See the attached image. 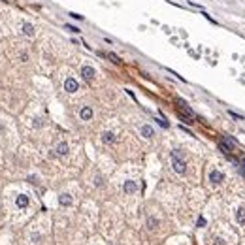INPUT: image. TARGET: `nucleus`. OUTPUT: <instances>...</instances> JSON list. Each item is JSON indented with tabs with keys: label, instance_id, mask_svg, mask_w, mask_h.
Here are the masks:
<instances>
[{
	"label": "nucleus",
	"instance_id": "f257e3e1",
	"mask_svg": "<svg viewBox=\"0 0 245 245\" xmlns=\"http://www.w3.org/2000/svg\"><path fill=\"white\" fill-rule=\"evenodd\" d=\"M172 166L177 174H185L187 172V162L181 159V153L179 151H174L172 153Z\"/></svg>",
	"mask_w": 245,
	"mask_h": 245
},
{
	"label": "nucleus",
	"instance_id": "f03ea898",
	"mask_svg": "<svg viewBox=\"0 0 245 245\" xmlns=\"http://www.w3.org/2000/svg\"><path fill=\"white\" fill-rule=\"evenodd\" d=\"M209 181L213 183V185H219V183H222L225 181V174L222 172H219V170H209Z\"/></svg>",
	"mask_w": 245,
	"mask_h": 245
},
{
	"label": "nucleus",
	"instance_id": "7ed1b4c3",
	"mask_svg": "<svg viewBox=\"0 0 245 245\" xmlns=\"http://www.w3.org/2000/svg\"><path fill=\"white\" fill-rule=\"evenodd\" d=\"M81 75H83V79L93 81L94 75H96V70L93 68V66H83V68H81Z\"/></svg>",
	"mask_w": 245,
	"mask_h": 245
},
{
	"label": "nucleus",
	"instance_id": "20e7f679",
	"mask_svg": "<svg viewBox=\"0 0 245 245\" xmlns=\"http://www.w3.org/2000/svg\"><path fill=\"white\" fill-rule=\"evenodd\" d=\"M77 89H79V85H77V81L74 79V77H68V79L64 81V91L66 93H75Z\"/></svg>",
	"mask_w": 245,
	"mask_h": 245
},
{
	"label": "nucleus",
	"instance_id": "39448f33",
	"mask_svg": "<svg viewBox=\"0 0 245 245\" xmlns=\"http://www.w3.org/2000/svg\"><path fill=\"white\" fill-rule=\"evenodd\" d=\"M219 147H221V151L225 153L228 159H234V157H232V145H230L226 140H221V141H219Z\"/></svg>",
	"mask_w": 245,
	"mask_h": 245
},
{
	"label": "nucleus",
	"instance_id": "423d86ee",
	"mask_svg": "<svg viewBox=\"0 0 245 245\" xmlns=\"http://www.w3.org/2000/svg\"><path fill=\"white\" fill-rule=\"evenodd\" d=\"M15 204H17L19 209H27V207H28V196H27V194H19V196L15 198Z\"/></svg>",
	"mask_w": 245,
	"mask_h": 245
},
{
	"label": "nucleus",
	"instance_id": "0eeeda50",
	"mask_svg": "<svg viewBox=\"0 0 245 245\" xmlns=\"http://www.w3.org/2000/svg\"><path fill=\"white\" fill-rule=\"evenodd\" d=\"M122 191H125L126 194H134V192L138 191L136 181H125V185H122Z\"/></svg>",
	"mask_w": 245,
	"mask_h": 245
},
{
	"label": "nucleus",
	"instance_id": "6e6552de",
	"mask_svg": "<svg viewBox=\"0 0 245 245\" xmlns=\"http://www.w3.org/2000/svg\"><path fill=\"white\" fill-rule=\"evenodd\" d=\"M79 117H81V121H91V119H93V108H89V106L81 108Z\"/></svg>",
	"mask_w": 245,
	"mask_h": 245
},
{
	"label": "nucleus",
	"instance_id": "1a4fd4ad",
	"mask_svg": "<svg viewBox=\"0 0 245 245\" xmlns=\"http://www.w3.org/2000/svg\"><path fill=\"white\" fill-rule=\"evenodd\" d=\"M55 151H57L59 157H64V155H68V143H66V141H60Z\"/></svg>",
	"mask_w": 245,
	"mask_h": 245
},
{
	"label": "nucleus",
	"instance_id": "9d476101",
	"mask_svg": "<svg viewBox=\"0 0 245 245\" xmlns=\"http://www.w3.org/2000/svg\"><path fill=\"white\" fill-rule=\"evenodd\" d=\"M59 204H60L62 207L72 206V196H70V194H60V196H59Z\"/></svg>",
	"mask_w": 245,
	"mask_h": 245
},
{
	"label": "nucleus",
	"instance_id": "9b49d317",
	"mask_svg": "<svg viewBox=\"0 0 245 245\" xmlns=\"http://www.w3.org/2000/svg\"><path fill=\"white\" fill-rule=\"evenodd\" d=\"M102 141L108 143V145H109V143H113L115 141V134H113V132H104V134H102Z\"/></svg>",
	"mask_w": 245,
	"mask_h": 245
},
{
	"label": "nucleus",
	"instance_id": "f8f14e48",
	"mask_svg": "<svg viewBox=\"0 0 245 245\" xmlns=\"http://www.w3.org/2000/svg\"><path fill=\"white\" fill-rule=\"evenodd\" d=\"M236 221L240 222V225H245V207H240L236 211Z\"/></svg>",
	"mask_w": 245,
	"mask_h": 245
},
{
	"label": "nucleus",
	"instance_id": "ddd939ff",
	"mask_svg": "<svg viewBox=\"0 0 245 245\" xmlns=\"http://www.w3.org/2000/svg\"><path fill=\"white\" fill-rule=\"evenodd\" d=\"M153 134H155V132H153V128H151L149 125H143V126H141V136H143V138H151Z\"/></svg>",
	"mask_w": 245,
	"mask_h": 245
},
{
	"label": "nucleus",
	"instance_id": "4468645a",
	"mask_svg": "<svg viewBox=\"0 0 245 245\" xmlns=\"http://www.w3.org/2000/svg\"><path fill=\"white\" fill-rule=\"evenodd\" d=\"M23 34H27V36H34V27H32L30 23H25V25H23Z\"/></svg>",
	"mask_w": 245,
	"mask_h": 245
},
{
	"label": "nucleus",
	"instance_id": "2eb2a0df",
	"mask_svg": "<svg viewBox=\"0 0 245 245\" xmlns=\"http://www.w3.org/2000/svg\"><path fill=\"white\" fill-rule=\"evenodd\" d=\"M147 226H149L151 230H155V228L159 226V221L155 219V217H149V219H147Z\"/></svg>",
	"mask_w": 245,
	"mask_h": 245
},
{
	"label": "nucleus",
	"instance_id": "dca6fc26",
	"mask_svg": "<svg viewBox=\"0 0 245 245\" xmlns=\"http://www.w3.org/2000/svg\"><path fill=\"white\" fill-rule=\"evenodd\" d=\"M106 57H108V59H109L111 62H115V64H121V59L117 57V55H115V53H108V55H106Z\"/></svg>",
	"mask_w": 245,
	"mask_h": 245
},
{
	"label": "nucleus",
	"instance_id": "f3484780",
	"mask_svg": "<svg viewBox=\"0 0 245 245\" xmlns=\"http://www.w3.org/2000/svg\"><path fill=\"white\" fill-rule=\"evenodd\" d=\"M68 15H70L72 19H75V21H83V15H79V13H74V12H70Z\"/></svg>",
	"mask_w": 245,
	"mask_h": 245
},
{
	"label": "nucleus",
	"instance_id": "a211bd4d",
	"mask_svg": "<svg viewBox=\"0 0 245 245\" xmlns=\"http://www.w3.org/2000/svg\"><path fill=\"white\" fill-rule=\"evenodd\" d=\"M228 113H230V117H234V119H238V121H241L243 117L240 115V113H236V111H232V109H228Z\"/></svg>",
	"mask_w": 245,
	"mask_h": 245
},
{
	"label": "nucleus",
	"instance_id": "6ab92c4d",
	"mask_svg": "<svg viewBox=\"0 0 245 245\" xmlns=\"http://www.w3.org/2000/svg\"><path fill=\"white\" fill-rule=\"evenodd\" d=\"M66 30H70V32H75V34H77V32H81L79 28H77V27H74V25H66Z\"/></svg>",
	"mask_w": 245,
	"mask_h": 245
},
{
	"label": "nucleus",
	"instance_id": "aec40b11",
	"mask_svg": "<svg viewBox=\"0 0 245 245\" xmlns=\"http://www.w3.org/2000/svg\"><path fill=\"white\" fill-rule=\"evenodd\" d=\"M204 225H206V221H204V217H200V219H198V226H204Z\"/></svg>",
	"mask_w": 245,
	"mask_h": 245
}]
</instances>
